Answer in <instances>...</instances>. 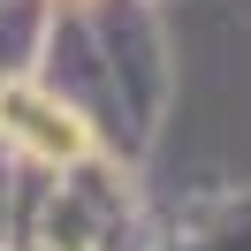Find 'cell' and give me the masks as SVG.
<instances>
[{
    "mask_svg": "<svg viewBox=\"0 0 251 251\" xmlns=\"http://www.w3.org/2000/svg\"><path fill=\"white\" fill-rule=\"evenodd\" d=\"M160 213L129 152H84L69 168H23L16 251H160Z\"/></svg>",
    "mask_w": 251,
    "mask_h": 251,
    "instance_id": "obj_1",
    "label": "cell"
},
{
    "mask_svg": "<svg viewBox=\"0 0 251 251\" xmlns=\"http://www.w3.org/2000/svg\"><path fill=\"white\" fill-rule=\"evenodd\" d=\"M84 23H92V46L107 61L114 107H122V152L145 160L168 122L175 99V53H168V23H160V0H76Z\"/></svg>",
    "mask_w": 251,
    "mask_h": 251,
    "instance_id": "obj_2",
    "label": "cell"
},
{
    "mask_svg": "<svg viewBox=\"0 0 251 251\" xmlns=\"http://www.w3.org/2000/svg\"><path fill=\"white\" fill-rule=\"evenodd\" d=\"M0 145L23 160V168H69V160L99 152V129L53 92L38 69H8L0 76Z\"/></svg>",
    "mask_w": 251,
    "mask_h": 251,
    "instance_id": "obj_3",
    "label": "cell"
},
{
    "mask_svg": "<svg viewBox=\"0 0 251 251\" xmlns=\"http://www.w3.org/2000/svg\"><path fill=\"white\" fill-rule=\"evenodd\" d=\"M160 251H251V190H213L168 213Z\"/></svg>",
    "mask_w": 251,
    "mask_h": 251,
    "instance_id": "obj_4",
    "label": "cell"
},
{
    "mask_svg": "<svg viewBox=\"0 0 251 251\" xmlns=\"http://www.w3.org/2000/svg\"><path fill=\"white\" fill-rule=\"evenodd\" d=\"M16 213H23V160L0 145V251L16 244Z\"/></svg>",
    "mask_w": 251,
    "mask_h": 251,
    "instance_id": "obj_5",
    "label": "cell"
},
{
    "mask_svg": "<svg viewBox=\"0 0 251 251\" xmlns=\"http://www.w3.org/2000/svg\"><path fill=\"white\" fill-rule=\"evenodd\" d=\"M8 251H16V244H8Z\"/></svg>",
    "mask_w": 251,
    "mask_h": 251,
    "instance_id": "obj_6",
    "label": "cell"
}]
</instances>
